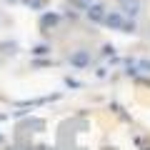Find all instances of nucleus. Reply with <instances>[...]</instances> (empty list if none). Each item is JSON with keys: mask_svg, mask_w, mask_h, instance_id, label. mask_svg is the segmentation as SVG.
Listing matches in <instances>:
<instances>
[{"mask_svg": "<svg viewBox=\"0 0 150 150\" xmlns=\"http://www.w3.org/2000/svg\"><path fill=\"white\" fill-rule=\"evenodd\" d=\"M105 28H110V30H120V33H135V20H130V18H125L120 10H108L105 15V23H103Z\"/></svg>", "mask_w": 150, "mask_h": 150, "instance_id": "f257e3e1", "label": "nucleus"}, {"mask_svg": "<svg viewBox=\"0 0 150 150\" xmlns=\"http://www.w3.org/2000/svg\"><path fill=\"white\" fill-rule=\"evenodd\" d=\"M28 5H33V8H43V0H25Z\"/></svg>", "mask_w": 150, "mask_h": 150, "instance_id": "1a4fd4ad", "label": "nucleus"}, {"mask_svg": "<svg viewBox=\"0 0 150 150\" xmlns=\"http://www.w3.org/2000/svg\"><path fill=\"white\" fill-rule=\"evenodd\" d=\"M58 23H60V15H55V13H50V15H48V13H45L43 20H40V25H43V28H55Z\"/></svg>", "mask_w": 150, "mask_h": 150, "instance_id": "423d86ee", "label": "nucleus"}, {"mask_svg": "<svg viewBox=\"0 0 150 150\" xmlns=\"http://www.w3.org/2000/svg\"><path fill=\"white\" fill-rule=\"evenodd\" d=\"M145 150H150V148H145Z\"/></svg>", "mask_w": 150, "mask_h": 150, "instance_id": "9b49d317", "label": "nucleus"}, {"mask_svg": "<svg viewBox=\"0 0 150 150\" xmlns=\"http://www.w3.org/2000/svg\"><path fill=\"white\" fill-rule=\"evenodd\" d=\"M93 3H95V0H70V5H73L75 10H83V13H85Z\"/></svg>", "mask_w": 150, "mask_h": 150, "instance_id": "0eeeda50", "label": "nucleus"}, {"mask_svg": "<svg viewBox=\"0 0 150 150\" xmlns=\"http://www.w3.org/2000/svg\"><path fill=\"white\" fill-rule=\"evenodd\" d=\"M33 55H50V45L48 43H40L33 48Z\"/></svg>", "mask_w": 150, "mask_h": 150, "instance_id": "6e6552de", "label": "nucleus"}, {"mask_svg": "<svg viewBox=\"0 0 150 150\" xmlns=\"http://www.w3.org/2000/svg\"><path fill=\"white\" fill-rule=\"evenodd\" d=\"M0 140H3V135H0Z\"/></svg>", "mask_w": 150, "mask_h": 150, "instance_id": "9d476101", "label": "nucleus"}, {"mask_svg": "<svg viewBox=\"0 0 150 150\" xmlns=\"http://www.w3.org/2000/svg\"><path fill=\"white\" fill-rule=\"evenodd\" d=\"M148 75L150 73V60H128V75Z\"/></svg>", "mask_w": 150, "mask_h": 150, "instance_id": "39448f33", "label": "nucleus"}, {"mask_svg": "<svg viewBox=\"0 0 150 150\" xmlns=\"http://www.w3.org/2000/svg\"><path fill=\"white\" fill-rule=\"evenodd\" d=\"M68 60H70L73 68H88L90 65V50H75Z\"/></svg>", "mask_w": 150, "mask_h": 150, "instance_id": "20e7f679", "label": "nucleus"}, {"mask_svg": "<svg viewBox=\"0 0 150 150\" xmlns=\"http://www.w3.org/2000/svg\"><path fill=\"white\" fill-rule=\"evenodd\" d=\"M118 3H120V13H123L125 18L135 20V18L140 15V0H118Z\"/></svg>", "mask_w": 150, "mask_h": 150, "instance_id": "7ed1b4c3", "label": "nucleus"}, {"mask_svg": "<svg viewBox=\"0 0 150 150\" xmlns=\"http://www.w3.org/2000/svg\"><path fill=\"white\" fill-rule=\"evenodd\" d=\"M105 15H108V5L100 3V0H95V3L85 10V18L90 23H95V25H103V23H105Z\"/></svg>", "mask_w": 150, "mask_h": 150, "instance_id": "f03ea898", "label": "nucleus"}]
</instances>
